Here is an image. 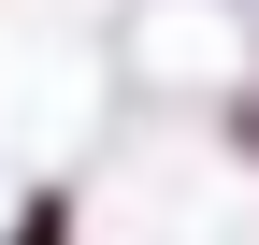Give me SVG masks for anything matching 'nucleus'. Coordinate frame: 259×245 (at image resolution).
<instances>
[{
	"label": "nucleus",
	"instance_id": "f257e3e1",
	"mask_svg": "<svg viewBox=\"0 0 259 245\" xmlns=\"http://www.w3.org/2000/svg\"><path fill=\"white\" fill-rule=\"evenodd\" d=\"M15 245H72V217H58V202H29V217H15Z\"/></svg>",
	"mask_w": 259,
	"mask_h": 245
}]
</instances>
